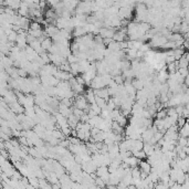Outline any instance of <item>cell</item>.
<instances>
[{"label": "cell", "mask_w": 189, "mask_h": 189, "mask_svg": "<svg viewBox=\"0 0 189 189\" xmlns=\"http://www.w3.org/2000/svg\"><path fill=\"white\" fill-rule=\"evenodd\" d=\"M30 30H32V31H39V30H42L41 23L36 22V21H32V22H31V24H30Z\"/></svg>", "instance_id": "11"}, {"label": "cell", "mask_w": 189, "mask_h": 189, "mask_svg": "<svg viewBox=\"0 0 189 189\" xmlns=\"http://www.w3.org/2000/svg\"><path fill=\"white\" fill-rule=\"evenodd\" d=\"M133 156L136 157L138 160H142V159H146L147 158V155L145 154V152L144 150H141V152H136V153H133Z\"/></svg>", "instance_id": "10"}, {"label": "cell", "mask_w": 189, "mask_h": 189, "mask_svg": "<svg viewBox=\"0 0 189 189\" xmlns=\"http://www.w3.org/2000/svg\"><path fill=\"white\" fill-rule=\"evenodd\" d=\"M154 189H167V188H166V186L163 184L161 181H159V183H157V184L155 185Z\"/></svg>", "instance_id": "16"}, {"label": "cell", "mask_w": 189, "mask_h": 189, "mask_svg": "<svg viewBox=\"0 0 189 189\" xmlns=\"http://www.w3.org/2000/svg\"><path fill=\"white\" fill-rule=\"evenodd\" d=\"M116 29L114 28H102L100 30V36L103 39H113L116 33Z\"/></svg>", "instance_id": "1"}, {"label": "cell", "mask_w": 189, "mask_h": 189, "mask_svg": "<svg viewBox=\"0 0 189 189\" xmlns=\"http://www.w3.org/2000/svg\"><path fill=\"white\" fill-rule=\"evenodd\" d=\"M73 114L76 116V117H78V120H81V117H82V116H83L85 113H84V111L80 110V108H74V110H73Z\"/></svg>", "instance_id": "14"}, {"label": "cell", "mask_w": 189, "mask_h": 189, "mask_svg": "<svg viewBox=\"0 0 189 189\" xmlns=\"http://www.w3.org/2000/svg\"><path fill=\"white\" fill-rule=\"evenodd\" d=\"M133 86L136 88V91H142L145 88V84H144V80H141V78H135L133 80Z\"/></svg>", "instance_id": "4"}, {"label": "cell", "mask_w": 189, "mask_h": 189, "mask_svg": "<svg viewBox=\"0 0 189 189\" xmlns=\"http://www.w3.org/2000/svg\"><path fill=\"white\" fill-rule=\"evenodd\" d=\"M53 40L51 39V38H46L44 41L42 42V49H43V51L46 52V51H50V49L52 48V46H53Z\"/></svg>", "instance_id": "5"}, {"label": "cell", "mask_w": 189, "mask_h": 189, "mask_svg": "<svg viewBox=\"0 0 189 189\" xmlns=\"http://www.w3.org/2000/svg\"><path fill=\"white\" fill-rule=\"evenodd\" d=\"M48 179V181L50 183L51 185H56V184H59V177L56 176V173H50V175H49V177L46 178Z\"/></svg>", "instance_id": "9"}, {"label": "cell", "mask_w": 189, "mask_h": 189, "mask_svg": "<svg viewBox=\"0 0 189 189\" xmlns=\"http://www.w3.org/2000/svg\"><path fill=\"white\" fill-rule=\"evenodd\" d=\"M139 167H141V170L143 173H146V174H150L152 171V166L149 165V163L147 160H141L139 161Z\"/></svg>", "instance_id": "2"}, {"label": "cell", "mask_w": 189, "mask_h": 189, "mask_svg": "<svg viewBox=\"0 0 189 189\" xmlns=\"http://www.w3.org/2000/svg\"><path fill=\"white\" fill-rule=\"evenodd\" d=\"M186 123H187V122H186V118H184V117H179L178 121H177V124H178V127H179V128H181L183 126H185Z\"/></svg>", "instance_id": "15"}, {"label": "cell", "mask_w": 189, "mask_h": 189, "mask_svg": "<svg viewBox=\"0 0 189 189\" xmlns=\"http://www.w3.org/2000/svg\"><path fill=\"white\" fill-rule=\"evenodd\" d=\"M114 122H116L117 124L120 125L121 127H123V128H124L125 126H126V124H127V118H126V117H125L123 114H121V115L118 116V117H117V118H116Z\"/></svg>", "instance_id": "8"}, {"label": "cell", "mask_w": 189, "mask_h": 189, "mask_svg": "<svg viewBox=\"0 0 189 189\" xmlns=\"http://www.w3.org/2000/svg\"><path fill=\"white\" fill-rule=\"evenodd\" d=\"M10 143H11V145H12L14 147H20V145H19V139L18 141H17L16 138L10 139Z\"/></svg>", "instance_id": "17"}, {"label": "cell", "mask_w": 189, "mask_h": 189, "mask_svg": "<svg viewBox=\"0 0 189 189\" xmlns=\"http://www.w3.org/2000/svg\"><path fill=\"white\" fill-rule=\"evenodd\" d=\"M26 189H36V188L33 187L32 185H30V184H29V185H27V186H26Z\"/></svg>", "instance_id": "18"}, {"label": "cell", "mask_w": 189, "mask_h": 189, "mask_svg": "<svg viewBox=\"0 0 189 189\" xmlns=\"http://www.w3.org/2000/svg\"><path fill=\"white\" fill-rule=\"evenodd\" d=\"M91 110H93V111L96 113L97 115H101L102 108H101V107H100L98 105H97L96 103H94V104H91Z\"/></svg>", "instance_id": "13"}, {"label": "cell", "mask_w": 189, "mask_h": 189, "mask_svg": "<svg viewBox=\"0 0 189 189\" xmlns=\"http://www.w3.org/2000/svg\"><path fill=\"white\" fill-rule=\"evenodd\" d=\"M143 150L145 152V154L147 155V157H149V156H152V155L155 154V146L149 145V144H144Z\"/></svg>", "instance_id": "6"}, {"label": "cell", "mask_w": 189, "mask_h": 189, "mask_svg": "<svg viewBox=\"0 0 189 189\" xmlns=\"http://www.w3.org/2000/svg\"><path fill=\"white\" fill-rule=\"evenodd\" d=\"M103 189H108V187H107V186H106L105 188H103Z\"/></svg>", "instance_id": "19"}, {"label": "cell", "mask_w": 189, "mask_h": 189, "mask_svg": "<svg viewBox=\"0 0 189 189\" xmlns=\"http://www.w3.org/2000/svg\"><path fill=\"white\" fill-rule=\"evenodd\" d=\"M179 135L180 137H185V138H188L189 137V123L187 122L185 126H183L179 129Z\"/></svg>", "instance_id": "7"}, {"label": "cell", "mask_w": 189, "mask_h": 189, "mask_svg": "<svg viewBox=\"0 0 189 189\" xmlns=\"http://www.w3.org/2000/svg\"><path fill=\"white\" fill-rule=\"evenodd\" d=\"M95 185H96L97 187H100L101 189L105 188L106 186L105 181L102 179V178H100V177H96V178H95Z\"/></svg>", "instance_id": "12"}, {"label": "cell", "mask_w": 189, "mask_h": 189, "mask_svg": "<svg viewBox=\"0 0 189 189\" xmlns=\"http://www.w3.org/2000/svg\"><path fill=\"white\" fill-rule=\"evenodd\" d=\"M95 97H96V96H95L94 90L90 88L88 91H86V95H85V98H86V101L88 102V104H90V105L95 103Z\"/></svg>", "instance_id": "3"}]
</instances>
